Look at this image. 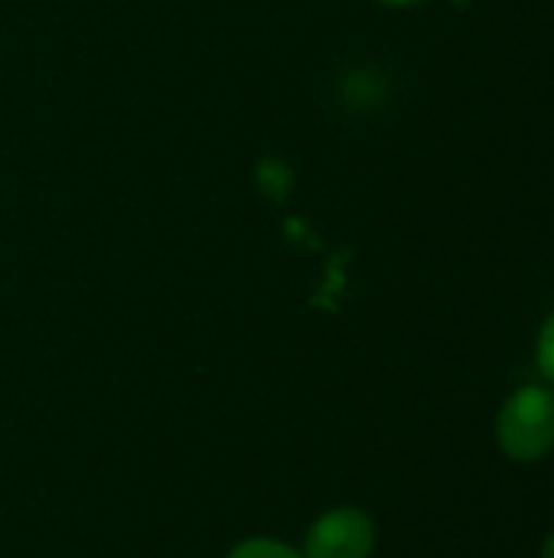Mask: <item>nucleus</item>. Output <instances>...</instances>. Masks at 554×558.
<instances>
[{
	"instance_id": "1",
	"label": "nucleus",
	"mask_w": 554,
	"mask_h": 558,
	"mask_svg": "<svg viewBox=\"0 0 554 558\" xmlns=\"http://www.w3.org/2000/svg\"><path fill=\"white\" fill-rule=\"evenodd\" d=\"M500 448L506 458L532 464L554 448V392L545 386H522L500 412Z\"/></svg>"
},
{
	"instance_id": "2",
	"label": "nucleus",
	"mask_w": 554,
	"mask_h": 558,
	"mask_svg": "<svg viewBox=\"0 0 554 558\" xmlns=\"http://www.w3.org/2000/svg\"><path fill=\"white\" fill-rule=\"evenodd\" d=\"M372 549L376 523L356 507H336L310 526L304 558H369Z\"/></svg>"
},
{
	"instance_id": "3",
	"label": "nucleus",
	"mask_w": 554,
	"mask_h": 558,
	"mask_svg": "<svg viewBox=\"0 0 554 558\" xmlns=\"http://www.w3.org/2000/svg\"><path fill=\"white\" fill-rule=\"evenodd\" d=\"M229 558H304L297 549H291L287 543H278V539H264V536H255V539H245L238 543Z\"/></svg>"
},
{
	"instance_id": "4",
	"label": "nucleus",
	"mask_w": 554,
	"mask_h": 558,
	"mask_svg": "<svg viewBox=\"0 0 554 558\" xmlns=\"http://www.w3.org/2000/svg\"><path fill=\"white\" fill-rule=\"evenodd\" d=\"M535 363H539V373L554 383V314L545 320L542 333H539V347H535Z\"/></svg>"
},
{
	"instance_id": "5",
	"label": "nucleus",
	"mask_w": 554,
	"mask_h": 558,
	"mask_svg": "<svg viewBox=\"0 0 554 558\" xmlns=\"http://www.w3.org/2000/svg\"><path fill=\"white\" fill-rule=\"evenodd\" d=\"M382 7H395V10H408V7H421L428 0H379Z\"/></svg>"
},
{
	"instance_id": "6",
	"label": "nucleus",
	"mask_w": 554,
	"mask_h": 558,
	"mask_svg": "<svg viewBox=\"0 0 554 558\" xmlns=\"http://www.w3.org/2000/svg\"><path fill=\"white\" fill-rule=\"evenodd\" d=\"M542 558H554V536H549V543L542 546Z\"/></svg>"
}]
</instances>
